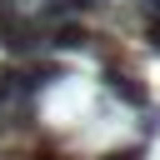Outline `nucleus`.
Here are the masks:
<instances>
[{
    "instance_id": "1",
    "label": "nucleus",
    "mask_w": 160,
    "mask_h": 160,
    "mask_svg": "<svg viewBox=\"0 0 160 160\" xmlns=\"http://www.w3.org/2000/svg\"><path fill=\"white\" fill-rule=\"evenodd\" d=\"M0 45L10 55H30L45 45V25L20 15V0H0Z\"/></svg>"
},
{
    "instance_id": "9",
    "label": "nucleus",
    "mask_w": 160,
    "mask_h": 160,
    "mask_svg": "<svg viewBox=\"0 0 160 160\" xmlns=\"http://www.w3.org/2000/svg\"><path fill=\"white\" fill-rule=\"evenodd\" d=\"M40 160H55V155H40Z\"/></svg>"
},
{
    "instance_id": "5",
    "label": "nucleus",
    "mask_w": 160,
    "mask_h": 160,
    "mask_svg": "<svg viewBox=\"0 0 160 160\" xmlns=\"http://www.w3.org/2000/svg\"><path fill=\"white\" fill-rule=\"evenodd\" d=\"M145 40H150V50L160 55V10H155V15L145 20Z\"/></svg>"
},
{
    "instance_id": "3",
    "label": "nucleus",
    "mask_w": 160,
    "mask_h": 160,
    "mask_svg": "<svg viewBox=\"0 0 160 160\" xmlns=\"http://www.w3.org/2000/svg\"><path fill=\"white\" fill-rule=\"evenodd\" d=\"M45 45L50 50H90L95 35L85 25H75V20H60V25H45Z\"/></svg>"
},
{
    "instance_id": "6",
    "label": "nucleus",
    "mask_w": 160,
    "mask_h": 160,
    "mask_svg": "<svg viewBox=\"0 0 160 160\" xmlns=\"http://www.w3.org/2000/svg\"><path fill=\"white\" fill-rule=\"evenodd\" d=\"M100 160H145V150L140 145H125V150H105Z\"/></svg>"
},
{
    "instance_id": "4",
    "label": "nucleus",
    "mask_w": 160,
    "mask_h": 160,
    "mask_svg": "<svg viewBox=\"0 0 160 160\" xmlns=\"http://www.w3.org/2000/svg\"><path fill=\"white\" fill-rule=\"evenodd\" d=\"M75 15V0H40V25H60V20H70Z\"/></svg>"
},
{
    "instance_id": "8",
    "label": "nucleus",
    "mask_w": 160,
    "mask_h": 160,
    "mask_svg": "<svg viewBox=\"0 0 160 160\" xmlns=\"http://www.w3.org/2000/svg\"><path fill=\"white\" fill-rule=\"evenodd\" d=\"M10 100H15V95H10L5 85H0V115H5V105H10Z\"/></svg>"
},
{
    "instance_id": "2",
    "label": "nucleus",
    "mask_w": 160,
    "mask_h": 160,
    "mask_svg": "<svg viewBox=\"0 0 160 160\" xmlns=\"http://www.w3.org/2000/svg\"><path fill=\"white\" fill-rule=\"evenodd\" d=\"M100 80H105V90H110V95H115L120 105H135V110H140V105L150 100L145 80H140V75H130V70H120V65H110V70H105Z\"/></svg>"
},
{
    "instance_id": "7",
    "label": "nucleus",
    "mask_w": 160,
    "mask_h": 160,
    "mask_svg": "<svg viewBox=\"0 0 160 160\" xmlns=\"http://www.w3.org/2000/svg\"><path fill=\"white\" fill-rule=\"evenodd\" d=\"M140 130H145V135H155V130H160V110H150V115L140 120Z\"/></svg>"
}]
</instances>
